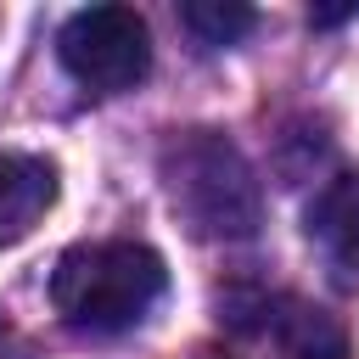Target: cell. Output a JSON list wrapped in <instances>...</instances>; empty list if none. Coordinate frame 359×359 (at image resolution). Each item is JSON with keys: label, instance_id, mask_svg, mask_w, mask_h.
<instances>
[{"label": "cell", "instance_id": "obj_6", "mask_svg": "<svg viewBox=\"0 0 359 359\" xmlns=\"http://www.w3.org/2000/svg\"><path fill=\"white\" fill-rule=\"evenodd\" d=\"M180 17H185V28H191L202 45H236V39L252 28V11H247V6H230V0H191Z\"/></svg>", "mask_w": 359, "mask_h": 359}, {"label": "cell", "instance_id": "obj_7", "mask_svg": "<svg viewBox=\"0 0 359 359\" xmlns=\"http://www.w3.org/2000/svg\"><path fill=\"white\" fill-rule=\"evenodd\" d=\"M0 359H34V348H28L17 331H6V325H0Z\"/></svg>", "mask_w": 359, "mask_h": 359}, {"label": "cell", "instance_id": "obj_1", "mask_svg": "<svg viewBox=\"0 0 359 359\" xmlns=\"http://www.w3.org/2000/svg\"><path fill=\"white\" fill-rule=\"evenodd\" d=\"M168 269L146 241H79L50 269V303L79 331H123L151 314Z\"/></svg>", "mask_w": 359, "mask_h": 359}, {"label": "cell", "instance_id": "obj_3", "mask_svg": "<svg viewBox=\"0 0 359 359\" xmlns=\"http://www.w3.org/2000/svg\"><path fill=\"white\" fill-rule=\"evenodd\" d=\"M56 56L84 90L118 95L151 73V34H146V17L129 6H84L62 22Z\"/></svg>", "mask_w": 359, "mask_h": 359}, {"label": "cell", "instance_id": "obj_2", "mask_svg": "<svg viewBox=\"0 0 359 359\" xmlns=\"http://www.w3.org/2000/svg\"><path fill=\"white\" fill-rule=\"evenodd\" d=\"M163 191L191 236L224 241L258 230V180L247 157L213 129H191L163 146Z\"/></svg>", "mask_w": 359, "mask_h": 359}, {"label": "cell", "instance_id": "obj_4", "mask_svg": "<svg viewBox=\"0 0 359 359\" xmlns=\"http://www.w3.org/2000/svg\"><path fill=\"white\" fill-rule=\"evenodd\" d=\"M56 202V168L45 157L0 151V247L22 241Z\"/></svg>", "mask_w": 359, "mask_h": 359}, {"label": "cell", "instance_id": "obj_5", "mask_svg": "<svg viewBox=\"0 0 359 359\" xmlns=\"http://www.w3.org/2000/svg\"><path fill=\"white\" fill-rule=\"evenodd\" d=\"M314 230L342 258H359V174H342L325 185V196L314 202Z\"/></svg>", "mask_w": 359, "mask_h": 359}]
</instances>
